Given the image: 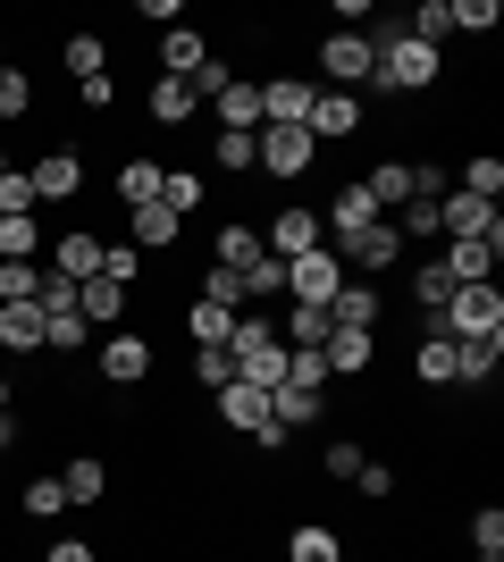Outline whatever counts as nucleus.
Returning <instances> with one entry per match:
<instances>
[{"label": "nucleus", "instance_id": "1", "mask_svg": "<svg viewBox=\"0 0 504 562\" xmlns=\"http://www.w3.org/2000/svg\"><path fill=\"white\" fill-rule=\"evenodd\" d=\"M370 85L379 93H421V85H437V50L412 43L404 25H387L379 43H370Z\"/></svg>", "mask_w": 504, "mask_h": 562}, {"label": "nucleus", "instance_id": "2", "mask_svg": "<svg viewBox=\"0 0 504 562\" xmlns=\"http://www.w3.org/2000/svg\"><path fill=\"white\" fill-rule=\"evenodd\" d=\"M227 361H236V378L244 386H278L287 378V336L269 328V319H236V336H227Z\"/></svg>", "mask_w": 504, "mask_h": 562}, {"label": "nucleus", "instance_id": "3", "mask_svg": "<svg viewBox=\"0 0 504 562\" xmlns=\"http://www.w3.org/2000/svg\"><path fill=\"white\" fill-rule=\"evenodd\" d=\"M437 328L455 336V345H488V336H504V294H496V278H488V285H455V303L437 311Z\"/></svg>", "mask_w": 504, "mask_h": 562}, {"label": "nucleus", "instance_id": "4", "mask_svg": "<svg viewBox=\"0 0 504 562\" xmlns=\"http://www.w3.org/2000/svg\"><path fill=\"white\" fill-rule=\"evenodd\" d=\"M312 126H261V135H253V168H269V177H303V168H312Z\"/></svg>", "mask_w": 504, "mask_h": 562}, {"label": "nucleus", "instance_id": "5", "mask_svg": "<svg viewBox=\"0 0 504 562\" xmlns=\"http://www.w3.org/2000/svg\"><path fill=\"white\" fill-rule=\"evenodd\" d=\"M219 412H227V420H236L253 446H269V453L287 446V428L269 420V395H261V386H244V378H236V386H219Z\"/></svg>", "mask_w": 504, "mask_h": 562}, {"label": "nucleus", "instance_id": "6", "mask_svg": "<svg viewBox=\"0 0 504 562\" xmlns=\"http://www.w3.org/2000/svg\"><path fill=\"white\" fill-rule=\"evenodd\" d=\"M320 235H328V227H320V211H294V202H287V211L261 227V252L269 260H303V252H320Z\"/></svg>", "mask_w": 504, "mask_h": 562}, {"label": "nucleus", "instance_id": "7", "mask_svg": "<svg viewBox=\"0 0 504 562\" xmlns=\"http://www.w3.org/2000/svg\"><path fill=\"white\" fill-rule=\"evenodd\" d=\"M25 186H34V202H76V186H85V151H43V160L25 168Z\"/></svg>", "mask_w": 504, "mask_h": 562}, {"label": "nucleus", "instance_id": "8", "mask_svg": "<svg viewBox=\"0 0 504 562\" xmlns=\"http://www.w3.org/2000/svg\"><path fill=\"white\" fill-rule=\"evenodd\" d=\"M336 285H345V260L320 244V252H303V260H287V294L294 303H328Z\"/></svg>", "mask_w": 504, "mask_h": 562}, {"label": "nucleus", "instance_id": "9", "mask_svg": "<svg viewBox=\"0 0 504 562\" xmlns=\"http://www.w3.org/2000/svg\"><path fill=\"white\" fill-rule=\"evenodd\" d=\"M336 260H354V269H370V278H379V269H395V260H404V235L379 218V227L345 235V244H336Z\"/></svg>", "mask_w": 504, "mask_h": 562}, {"label": "nucleus", "instance_id": "10", "mask_svg": "<svg viewBox=\"0 0 504 562\" xmlns=\"http://www.w3.org/2000/svg\"><path fill=\"white\" fill-rule=\"evenodd\" d=\"M51 278H68V285L101 278V235L93 227H68L59 244H51Z\"/></svg>", "mask_w": 504, "mask_h": 562}, {"label": "nucleus", "instance_id": "11", "mask_svg": "<svg viewBox=\"0 0 504 562\" xmlns=\"http://www.w3.org/2000/svg\"><path fill=\"white\" fill-rule=\"evenodd\" d=\"M320 76L328 85H370V34H328L320 43Z\"/></svg>", "mask_w": 504, "mask_h": 562}, {"label": "nucleus", "instance_id": "12", "mask_svg": "<svg viewBox=\"0 0 504 562\" xmlns=\"http://www.w3.org/2000/svg\"><path fill=\"white\" fill-rule=\"evenodd\" d=\"M101 378H110V386H144L152 378V345L135 328H119L110 345H101Z\"/></svg>", "mask_w": 504, "mask_h": 562}, {"label": "nucleus", "instance_id": "13", "mask_svg": "<svg viewBox=\"0 0 504 562\" xmlns=\"http://www.w3.org/2000/svg\"><path fill=\"white\" fill-rule=\"evenodd\" d=\"M211 110H219V126H227V135H261V85L227 76V85L211 93Z\"/></svg>", "mask_w": 504, "mask_h": 562}, {"label": "nucleus", "instance_id": "14", "mask_svg": "<svg viewBox=\"0 0 504 562\" xmlns=\"http://www.w3.org/2000/svg\"><path fill=\"white\" fill-rule=\"evenodd\" d=\"M236 319H244L236 303H211V294H193V311H186V328H193V352H227Z\"/></svg>", "mask_w": 504, "mask_h": 562}, {"label": "nucleus", "instance_id": "15", "mask_svg": "<svg viewBox=\"0 0 504 562\" xmlns=\"http://www.w3.org/2000/svg\"><path fill=\"white\" fill-rule=\"evenodd\" d=\"M496 260H504V244H446L437 269H446L455 285H488V278H496Z\"/></svg>", "mask_w": 504, "mask_h": 562}, {"label": "nucleus", "instance_id": "16", "mask_svg": "<svg viewBox=\"0 0 504 562\" xmlns=\"http://www.w3.org/2000/svg\"><path fill=\"white\" fill-rule=\"evenodd\" d=\"M370 352H379V336H361V328H328L320 361H328V378H361V370H370Z\"/></svg>", "mask_w": 504, "mask_h": 562}, {"label": "nucleus", "instance_id": "17", "mask_svg": "<svg viewBox=\"0 0 504 562\" xmlns=\"http://www.w3.org/2000/svg\"><path fill=\"white\" fill-rule=\"evenodd\" d=\"M328 319H336V328H361V336H379V294L345 278V285L328 294Z\"/></svg>", "mask_w": 504, "mask_h": 562}, {"label": "nucleus", "instance_id": "18", "mask_svg": "<svg viewBox=\"0 0 504 562\" xmlns=\"http://www.w3.org/2000/svg\"><path fill=\"white\" fill-rule=\"evenodd\" d=\"M303 126H312V143L354 135V126H361V101L354 93H312V117H303Z\"/></svg>", "mask_w": 504, "mask_h": 562}, {"label": "nucleus", "instance_id": "19", "mask_svg": "<svg viewBox=\"0 0 504 562\" xmlns=\"http://www.w3.org/2000/svg\"><path fill=\"white\" fill-rule=\"evenodd\" d=\"M76 311H85V328H119V319H126V285L85 278V285H76Z\"/></svg>", "mask_w": 504, "mask_h": 562}, {"label": "nucleus", "instance_id": "20", "mask_svg": "<svg viewBox=\"0 0 504 562\" xmlns=\"http://www.w3.org/2000/svg\"><path fill=\"white\" fill-rule=\"evenodd\" d=\"M455 361H462V345H455L446 328H429V336H421V352H412L421 386H455Z\"/></svg>", "mask_w": 504, "mask_h": 562}, {"label": "nucleus", "instance_id": "21", "mask_svg": "<svg viewBox=\"0 0 504 562\" xmlns=\"http://www.w3.org/2000/svg\"><path fill=\"white\" fill-rule=\"evenodd\" d=\"M320 227H328L336 244H345V235L379 227V202H370V193H361V186H345V193H336V202H328V218H320Z\"/></svg>", "mask_w": 504, "mask_h": 562}, {"label": "nucleus", "instance_id": "22", "mask_svg": "<svg viewBox=\"0 0 504 562\" xmlns=\"http://www.w3.org/2000/svg\"><path fill=\"white\" fill-rule=\"evenodd\" d=\"M361 193L379 202V218H387V211H404V202H412V160H379L370 177H361Z\"/></svg>", "mask_w": 504, "mask_h": 562}, {"label": "nucleus", "instance_id": "23", "mask_svg": "<svg viewBox=\"0 0 504 562\" xmlns=\"http://www.w3.org/2000/svg\"><path fill=\"white\" fill-rule=\"evenodd\" d=\"M160 59H168V76H202L211 68V43H202V34H193V25H168V43H160Z\"/></svg>", "mask_w": 504, "mask_h": 562}, {"label": "nucleus", "instance_id": "24", "mask_svg": "<svg viewBox=\"0 0 504 562\" xmlns=\"http://www.w3.org/2000/svg\"><path fill=\"white\" fill-rule=\"evenodd\" d=\"M320 412H328V395H303V386H269V420L287 428V437H294V428H312Z\"/></svg>", "mask_w": 504, "mask_h": 562}, {"label": "nucleus", "instance_id": "25", "mask_svg": "<svg viewBox=\"0 0 504 562\" xmlns=\"http://www.w3.org/2000/svg\"><path fill=\"white\" fill-rule=\"evenodd\" d=\"M0 345L9 352H43V303H0Z\"/></svg>", "mask_w": 504, "mask_h": 562}, {"label": "nucleus", "instance_id": "26", "mask_svg": "<svg viewBox=\"0 0 504 562\" xmlns=\"http://www.w3.org/2000/svg\"><path fill=\"white\" fill-rule=\"evenodd\" d=\"M126 227H135V244H144V252H168V244L186 235V218H177V211H160V202H144V211L126 218Z\"/></svg>", "mask_w": 504, "mask_h": 562}, {"label": "nucleus", "instance_id": "27", "mask_svg": "<svg viewBox=\"0 0 504 562\" xmlns=\"http://www.w3.org/2000/svg\"><path fill=\"white\" fill-rule=\"evenodd\" d=\"M328 328H336L328 303H294V319H287V352H320V345H328Z\"/></svg>", "mask_w": 504, "mask_h": 562}, {"label": "nucleus", "instance_id": "28", "mask_svg": "<svg viewBox=\"0 0 504 562\" xmlns=\"http://www.w3.org/2000/svg\"><path fill=\"white\" fill-rule=\"evenodd\" d=\"M160 177H168L160 160H126V168H119V202H126V211H144V202H160Z\"/></svg>", "mask_w": 504, "mask_h": 562}, {"label": "nucleus", "instance_id": "29", "mask_svg": "<svg viewBox=\"0 0 504 562\" xmlns=\"http://www.w3.org/2000/svg\"><path fill=\"white\" fill-rule=\"evenodd\" d=\"M193 110H202V101H193L186 76H160V85H152V117H160V126H186Z\"/></svg>", "mask_w": 504, "mask_h": 562}, {"label": "nucleus", "instance_id": "30", "mask_svg": "<svg viewBox=\"0 0 504 562\" xmlns=\"http://www.w3.org/2000/svg\"><path fill=\"white\" fill-rule=\"evenodd\" d=\"M287 562H345V546H336V529H320V520H303L287 538Z\"/></svg>", "mask_w": 504, "mask_h": 562}, {"label": "nucleus", "instance_id": "31", "mask_svg": "<svg viewBox=\"0 0 504 562\" xmlns=\"http://www.w3.org/2000/svg\"><path fill=\"white\" fill-rule=\"evenodd\" d=\"M253 260H261V227H219V260H211V269H236V278H244Z\"/></svg>", "mask_w": 504, "mask_h": 562}, {"label": "nucleus", "instance_id": "32", "mask_svg": "<svg viewBox=\"0 0 504 562\" xmlns=\"http://www.w3.org/2000/svg\"><path fill=\"white\" fill-rule=\"evenodd\" d=\"M59 487H68V504H101V487H110V470H101L93 453H76V462L59 470Z\"/></svg>", "mask_w": 504, "mask_h": 562}, {"label": "nucleus", "instance_id": "33", "mask_svg": "<svg viewBox=\"0 0 504 562\" xmlns=\"http://www.w3.org/2000/svg\"><path fill=\"white\" fill-rule=\"evenodd\" d=\"M59 59H68V76H76V85L110 76V50H101V34H68V50H59Z\"/></svg>", "mask_w": 504, "mask_h": 562}, {"label": "nucleus", "instance_id": "34", "mask_svg": "<svg viewBox=\"0 0 504 562\" xmlns=\"http://www.w3.org/2000/svg\"><path fill=\"white\" fill-rule=\"evenodd\" d=\"M496 361H504V336H488V345H462L455 386H488V378H496Z\"/></svg>", "mask_w": 504, "mask_h": 562}, {"label": "nucleus", "instance_id": "35", "mask_svg": "<svg viewBox=\"0 0 504 562\" xmlns=\"http://www.w3.org/2000/svg\"><path fill=\"white\" fill-rule=\"evenodd\" d=\"M404 34H412V43H429V50H437V43H446V34H455V0H421Z\"/></svg>", "mask_w": 504, "mask_h": 562}, {"label": "nucleus", "instance_id": "36", "mask_svg": "<svg viewBox=\"0 0 504 562\" xmlns=\"http://www.w3.org/2000/svg\"><path fill=\"white\" fill-rule=\"evenodd\" d=\"M160 211H177V218L202 211V177H193V168H168L160 177Z\"/></svg>", "mask_w": 504, "mask_h": 562}, {"label": "nucleus", "instance_id": "37", "mask_svg": "<svg viewBox=\"0 0 504 562\" xmlns=\"http://www.w3.org/2000/svg\"><path fill=\"white\" fill-rule=\"evenodd\" d=\"M0 303H43V269L34 260H0Z\"/></svg>", "mask_w": 504, "mask_h": 562}, {"label": "nucleus", "instance_id": "38", "mask_svg": "<svg viewBox=\"0 0 504 562\" xmlns=\"http://www.w3.org/2000/svg\"><path fill=\"white\" fill-rule=\"evenodd\" d=\"M43 352H85V311H43Z\"/></svg>", "mask_w": 504, "mask_h": 562}, {"label": "nucleus", "instance_id": "39", "mask_svg": "<svg viewBox=\"0 0 504 562\" xmlns=\"http://www.w3.org/2000/svg\"><path fill=\"white\" fill-rule=\"evenodd\" d=\"M471 546H480V562H504V504H480V513H471Z\"/></svg>", "mask_w": 504, "mask_h": 562}, {"label": "nucleus", "instance_id": "40", "mask_svg": "<svg viewBox=\"0 0 504 562\" xmlns=\"http://www.w3.org/2000/svg\"><path fill=\"white\" fill-rule=\"evenodd\" d=\"M278 386H303V395H328V361L320 352H287V378Z\"/></svg>", "mask_w": 504, "mask_h": 562}, {"label": "nucleus", "instance_id": "41", "mask_svg": "<svg viewBox=\"0 0 504 562\" xmlns=\"http://www.w3.org/2000/svg\"><path fill=\"white\" fill-rule=\"evenodd\" d=\"M412 294H421V311H429V319H437V311L455 303V278H446L437 260H421V278H412Z\"/></svg>", "mask_w": 504, "mask_h": 562}, {"label": "nucleus", "instance_id": "42", "mask_svg": "<svg viewBox=\"0 0 504 562\" xmlns=\"http://www.w3.org/2000/svg\"><path fill=\"white\" fill-rule=\"evenodd\" d=\"M236 285H244V303H253V294H287V260H269V252H261Z\"/></svg>", "mask_w": 504, "mask_h": 562}, {"label": "nucleus", "instance_id": "43", "mask_svg": "<svg viewBox=\"0 0 504 562\" xmlns=\"http://www.w3.org/2000/svg\"><path fill=\"white\" fill-rule=\"evenodd\" d=\"M34 244H43L34 218H0V260H34Z\"/></svg>", "mask_w": 504, "mask_h": 562}, {"label": "nucleus", "instance_id": "44", "mask_svg": "<svg viewBox=\"0 0 504 562\" xmlns=\"http://www.w3.org/2000/svg\"><path fill=\"white\" fill-rule=\"evenodd\" d=\"M462 193L496 202V193H504V160H462Z\"/></svg>", "mask_w": 504, "mask_h": 562}, {"label": "nucleus", "instance_id": "45", "mask_svg": "<svg viewBox=\"0 0 504 562\" xmlns=\"http://www.w3.org/2000/svg\"><path fill=\"white\" fill-rule=\"evenodd\" d=\"M0 218H34V186H25V168L0 177Z\"/></svg>", "mask_w": 504, "mask_h": 562}, {"label": "nucleus", "instance_id": "46", "mask_svg": "<svg viewBox=\"0 0 504 562\" xmlns=\"http://www.w3.org/2000/svg\"><path fill=\"white\" fill-rule=\"evenodd\" d=\"M488 25H504L496 0H455V34H488Z\"/></svg>", "mask_w": 504, "mask_h": 562}, {"label": "nucleus", "instance_id": "47", "mask_svg": "<svg viewBox=\"0 0 504 562\" xmlns=\"http://www.w3.org/2000/svg\"><path fill=\"white\" fill-rule=\"evenodd\" d=\"M25 513H34V520L68 513V487H59V479H34V487H25Z\"/></svg>", "mask_w": 504, "mask_h": 562}, {"label": "nucleus", "instance_id": "48", "mask_svg": "<svg viewBox=\"0 0 504 562\" xmlns=\"http://www.w3.org/2000/svg\"><path fill=\"white\" fill-rule=\"evenodd\" d=\"M25 101H34V85H25V68H0V117H25Z\"/></svg>", "mask_w": 504, "mask_h": 562}, {"label": "nucleus", "instance_id": "49", "mask_svg": "<svg viewBox=\"0 0 504 562\" xmlns=\"http://www.w3.org/2000/svg\"><path fill=\"white\" fill-rule=\"evenodd\" d=\"M193 378H202V386H236V361H227V352H193Z\"/></svg>", "mask_w": 504, "mask_h": 562}, {"label": "nucleus", "instance_id": "50", "mask_svg": "<svg viewBox=\"0 0 504 562\" xmlns=\"http://www.w3.org/2000/svg\"><path fill=\"white\" fill-rule=\"evenodd\" d=\"M101 278H110V285H135V244H101Z\"/></svg>", "mask_w": 504, "mask_h": 562}, {"label": "nucleus", "instance_id": "51", "mask_svg": "<svg viewBox=\"0 0 504 562\" xmlns=\"http://www.w3.org/2000/svg\"><path fill=\"white\" fill-rule=\"evenodd\" d=\"M354 487H361V495H395V470H387V462H361Z\"/></svg>", "mask_w": 504, "mask_h": 562}, {"label": "nucleus", "instance_id": "52", "mask_svg": "<svg viewBox=\"0 0 504 562\" xmlns=\"http://www.w3.org/2000/svg\"><path fill=\"white\" fill-rule=\"evenodd\" d=\"M219 168H253V135H219Z\"/></svg>", "mask_w": 504, "mask_h": 562}, {"label": "nucleus", "instance_id": "53", "mask_svg": "<svg viewBox=\"0 0 504 562\" xmlns=\"http://www.w3.org/2000/svg\"><path fill=\"white\" fill-rule=\"evenodd\" d=\"M354 470H361V453L345 446V437H336V446H328V479H354Z\"/></svg>", "mask_w": 504, "mask_h": 562}, {"label": "nucleus", "instance_id": "54", "mask_svg": "<svg viewBox=\"0 0 504 562\" xmlns=\"http://www.w3.org/2000/svg\"><path fill=\"white\" fill-rule=\"evenodd\" d=\"M43 562H93V546H85V538H59V546H51Z\"/></svg>", "mask_w": 504, "mask_h": 562}, {"label": "nucleus", "instance_id": "55", "mask_svg": "<svg viewBox=\"0 0 504 562\" xmlns=\"http://www.w3.org/2000/svg\"><path fill=\"white\" fill-rule=\"evenodd\" d=\"M9 446H18V420H9V412H0V453H9Z\"/></svg>", "mask_w": 504, "mask_h": 562}, {"label": "nucleus", "instance_id": "56", "mask_svg": "<svg viewBox=\"0 0 504 562\" xmlns=\"http://www.w3.org/2000/svg\"><path fill=\"white\" fill-rule=\"evenodd\" d=\"M0 412H9V378H0Z\"/></svg>", "mask_w": 504, "mask_h": 562}, {"label": "nucleus", "instance_id": "57", "mask_svg": "<svg viewBox=\"0 0 504 562\" xmlns=\"http://www.w3.org/2000/svg\"><path fill=\"white\" fill-rule=\"evenodd\" d=\"M0 68H9V43H0Z\"/></svg>", "mask_w": 504, "mask_h": 562}]
</instances>
